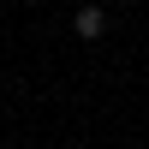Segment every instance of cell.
<instances>
[{"mask_svg": "<svg viewBox=\"0 0 149 149\" xmlns=\"http://www.w3.org/2000/svg\"><path fill=\"white\" fill-rule=\"evenodd\" d=\"M72 30H78L84 42H95V36H107V12H102V6H78V18H72Z\"/></svg>", "mask_w": 149, "mask_h": 149, "instance_id": "6da1fadb", "label": "cell"}]
</instances>
